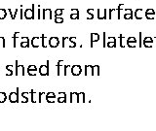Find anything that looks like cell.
Here are the masks:
<instances>
[{
	"label": "cell",
	"instance_id": "1",
	"mask_svg": "<svg viewBox=\"0 0 156 131\" xmlns=\"http://www.w3.org/2000/svg\"><path fill=\"white\" fill-rule=\"evenodd\" d=\"M25 18L27 20H33L35 18V5L32 4L31 8H27L24 13Z\"/></svg>",
	"mask_w": 156,
	"mask_h": 131
},
{
	"label": "cell",
	"instance_id": "2",
	"mask_svg": "<svg viewBox=\"0 0 156 131\" xmlns=\"http://www.w3.org/2000/svg\"><path fill=\"white\" fill-rule=\"evenodd\" d=\"M49 60H47V63L45 65H41L39 67V73H40L41 76H48L49 75Z\"/></svg>",
	"mask_w": 156,
	"mask_h": 131
},
{
	"label": "cell",
	"instance_id": "3",
	"mask_svg": "<svg viewBox=\"0 0 156 131\" xmlns=\"http://www.w3.org/2000/svg\"><path fill=\"white\" fill-rule=\"evenodd\" d=\"M25 70L24 65H19L18 61H16V75L17 76H25Z\"/></svg>",
	"mask_w": 156,
	"mask_h": 131
},
{
	"label": "cell",
	"instance_id": "4",
	"mask_svg": "<svg viewBox=\"0 0 156 131\" xmlns=\"http://www.w3.org/2000/svg\"><path fill=\"white\" fill-rule=\"evenodd\" d=\"M60 44V40L58 37H51L48 40V45L50 46L51 48H57Z\"/></svg>",
	"mask_w": 156,
	"mask_h": 131
},
{
	"label": "cell",
	"instance_id": "5",
	"mask_svg": "<svg viewBox=\"0 0 156 131\" xmlns=\"http://www.w3.org/2000/svg\"><path fill=\"white\" fill-rule=\"evenodd\" d=\"M42 18L43 20H52V10L49 8L43 9L42 11Z\"/></svg>",
	"mask_w": 156,
	"mask_h": 131
},
{
	"label": "cell",
	"instance_id": "6",
	"mask_svg": "<svg viewBox=\"0 0 156 131\" xmlns=\"http://www.w3.org/2000/svg\"><path fill=\"white\" fill-rule=\"evenodd\" d=\"M9 100L11 103H17L19 102V88H17L16 92H11L9 95Z\"/></svg>",
	"mask_w": 156,
	"mask_h": 131
},
{
	"label": "cell",
	"instance_id": "7",
	"mask_svg": "<svg viewBox=\"0 0 156 131\" xmlns=\"http://www.w3.org/2000/svg\"><path fill=\"white\" fill-rule=\"evenodd\" d=\"M82 72V68L80 65H73L71 66V74L73 76H79Z\"/></svg>",
	"mask_w": 156,
	"mask_h": 131
},
{
	"label": "cell",
	"instance_id": "8",
	"mask_svg": "<svg viewBox=\"0 0 156 131\" xmlns=\"http://www.w3.org/2000/svg\"><path fill=\"white\" fill-rule=\"evenodd\" d=\"M106 14H108V10H106V9H104V10H102V9H98V19L99 20H106V18H108Z\"/></svg>",
	"mask_w": 156,
	"mask_h": 131
},
{
	"label": "cell",
	"instance_id": "9",
	"mask_svg": "<svg viewBox=\"0 0 156 131\" xmlns=\"http://www.w3.org/2000/svg\"><path fill=\"white\" fill-rule=\"evenodd\" d=\"M41 42H42L41 37H34V38H32V40H31V45H32V47H34V48H38L41 46Z\"/></svg>",
	"mask_w": 156,
	"mask_h": 131
},
{
	"label": "cell",
	"instance_id": "10",
	"mask_svg": "<svg viewBox=\"0 0 156 131\" xmlns=\"http://www.w3.org/2000/svg\"><path fill=\"white\" fill-rule=\"evenodd\" d=\"M20 45L22 48H29V39L27 37H22L20 40Z\"/></svg>",
	"mask_w": 156,
	"mask_h": 131
},
{
	"label": "cell",
	"instance_id": "11",
	"mask_svg": "<svg viewBox=\"0 0 156 131\" xmlns=\"http://www.w3.org/2000/svg\"><path fill=\"white\" fill-rule=\"evenodd\" d=\"M37 67L35 65H29L27 67V74L29 76H36V72H37Z\"/></svg>",
	"mask_w": 156,
	"mask_h": 131
},
{
	"label": "cell",
	"instance_id": "12",
	"mask_svg": "<svg viewBox=\"0 0 156 131\" xmlns=\"http://www.w3.org/2000/svg\"><path fill=\"white\" fill-rule=\"evenodd\" d=\"M46 100H47V102H55V100H56V95H55V93L54 92H49L46 94Z\"/></svg>",
	"mask_w": 156,
	"mask_h": 131
},
{
	"label": "cell",
	"instance_id": "13",
	"mask_svg": "<svg viewBox=\"0 0 156 131\" xmlns=\"http://www.w3.org/2000/svg\"><path fill=\"white\" fill-rule=\"evenodd\" d=\"M100 40V35L97 33H92L91 34V47H93V43L96 42V41Z\"/></svg>",
	"mask_w": 156,
	"mask_h": 131
},
{
	"label": "cell",
	"instance_id": "14",
	"mask_svg": "<svg viewBox=\"0 0 156 131\" xmlns=\"http://www.w3.org/2000/svg\"><path fill=\"white\" fill-rule=\"evenodd\" d=\"M58 101L60 103H64L66 101V94L64 92H60L59 93V97H58Z\"/></svg>",
	"mask_w": 156,
	"mask_h": 131
},
{
	"label": "cell",
	"instance_id": "15",
	"mask_svg": "<svg viewBox=\"0 0 156 131\" xmlns=\"http://www.w3.org/2000/svg\"><path fill=\"white\" fill-rule=\"evenodd\" d=\"M85 75L86 76H93V66L91 65H86L85 66Z\"/></svg>",
	"mask_w": 156,
	"mask_h": 131
},
{
	"label": "cell",
	"instance_id": "16",
	"mask_svg": "<svg viewBox=\"0 0 156 131\" xmlns=\"http://www.w3.org/2000/svg\"><path fill=\"white\" fill-rule=\"evenodd\" d=\"M8 12L10 13V16H11V19L12 20H15L16 19V16H17V14L19 12L18 9H15V10L12 12V9H8Z\"/></svg>",
	"mask_w": 156,
	"mask_h": 131
},
{
	"label": "cell",
	"instance_id": "17",
	"mask_svg": "<svg viewBox=\"0 0 156 131\" xmlns=\"http://www.w3.org/2000/svg\"><path fill=\"white\" fill-rule=\"evenodd\" d=\"M19 32H15V33H14V37H13V41H14V43H13V47H17V42H18V40H20V38L18 37L19 36Z\"/></svg>",
	"mask_w": 156,
	"mask_h": 131
},
{
	"label": "cell",
	"instance_id": "18",
	"mask_svg": "<svg viewBox=\"0 0 156 131\" xmlns=\"http://www.w3.org/2000/svg\"><path fill=\"white\" fill-rule=\"evenodd\" d=\"M7 17V10L3 8H0V20H3Z\"/></svg>",
	"mask_w": 156,
	"mask_h": 131
},
{
	"label": "cell",
	"instance_id": "19",
	"mask_svg": "<svg viewBox=\"0 0 156 131\" xmlns=\"http://www.w3.org/2000/svg\"><path fill=\"white\" fill-rule=\"evenodd\" d=\"M70 101H71V102H73V101H75V102H78V93L71 92L70 93Z\"/></svg>",
	"mask_w": 156,
	"mask_h": 131
},
{
	"label": "cell",
	"instance_id": "20",
	"mask_svg": "<svg viewBox=\"0 0 156 131\" xmlns=\"http://www.w3.org/2000/svg\"><path fill=\"white\" fill-rule=\"evenodd\" d=\"M87 13H88V17H87L88 20L94 19V9H88Z\"/></svg>",
	"mask_w": 156,
	"mask_h": 131
},
{
	"label": "cell",
	"instance_id": "21",
	"mask_svg": "<svg viewBox=\"0 0 156 131\" xmlns=\"http://www.w3.org/2000/svg\"><path fill=\"white\" fill-rule=\"evenodd\" d=\"M41 40H42V42H41V46L42 47H44V48H46L47 47V43H48V40H47V38L45 37V35H42L41 36Z\"/></svg>",
	"mask_w": 156,
	"mask_h": 131
},
{
	"label": "cell",
	"instance_id": "22",
	"mask_svg": "<svg viewBox=\"0 0 156 131\" xmlns=\"http://www.w3.org/2000/svg\"><path fill=\"white\" fill-rule=\"evenodd\" d=\"M100 74V67L98 65L93 66V76H98Z\"/></svg>",
	"mask_w": 156,
	"mask_h": 131
},
{
	"label": "cell",
	"instance_id": "23",
	"mask_svg": "<svg viewBox=\"0 0 156 131\" xmlns=\"http://www.w3.org/2000/svg\"><path fill=\"white\" fill-rule=\"evenodd\" d=\"M6 69L7 71H8V73H7V76H12L13 75V65H7L6 66Z\"/></svg>",
	"mask_w": 156,
	"mask_h": 131
},
{
	"label": "cell",
	"instance_id": "24",
	"mask_svg": "<svg viewBox=\"0 0 156 131\" xmlns=\"http://www.w3.org/2000/svg\"><path fill=\"white\" fill-rule=\"evenodd\" d=\"M7 99V95L5 92H0V103H4Z\"/></svg>",
	"mask_w": 156,
	"mask_h": 131
},
{
	"label": "cell",
	"instance_id": "25",
	"mask_svg": "<svg viewBox=\"0 0 156 131\" xmlns=\"http://www.w3.org/2000/svg\"><path fill=\"white\" fill-rule=\"evenodd\" d=\"M37 7H38V9H37V19L41 20L42 19V10H41V8H40L41 6L38 5Z\"/></svg>",
	"mask_w": 156,
	"mask_h": 131
},
{
	"label": "cell",
	"instance_id": "26",
	"mask_svg": "<svg viewBox=\"0 0 156 131\" xmlns=\"http://www.w3.org/2000/svg\"><path fill=\"white\" fill-rule=\"evenodd\" d=\"M62 13H64V9H57L55 11V16L56 17H60L62 15Z\"/></svg>",
	"mask_w": 156,
	"mask_h": 131
},
{
	"label": "cell",
	"instance_id": "27",
	"mask_svg": "<svg viewBox=\"0 0 156 131\" xmlns=\"http://www.w3.org/2000/svg\"><path fill=\"white\" fill-rule=\"evenodd\" d=\"M55 22L56 24H62V22H64V19H62V17H56Z\"/></svg>",
	"mask_w": 156,
	"mask_h": 131
},
{
	"label": "cell",
	"instance_id": "28",
	"mask_svg": "<svg viewBox=\"0 0 156 131\" xmlns=\"http://www.w3.org/2000/svg\"><path fill=\"white\" fill-rule=\"evenodd\" d=\"M84 102V93L81 92V93H78V102Z\"/></svg>",
	"mask_w": 156,
	"mask_h": 131
},
{
	"label": "cell",
	"instance_id": "29",
	"mask_svg": "<svg viewBox=\"0 0 156 131\" xmlns=\"http://www.w3.org/2000/svg\"><path fill=\"white\" fill-rule=\"evenodd\" d=\"M70 19L71 20H78L79 19V14H70Z\"/></svg>",
	"mask_w": 156,
	"mask_h": 131
},
{
	"label": "cell",
	"instance_id": "30",
	"mask_svg": "<svg viewBox=\"0 0 156 131\" xmlns=\"http://www.w3.org/2000/svg\"><path fill=\"white\" fill-rule=\"evenodd\" d=\"M124 19L125 20H131V19H133V13L132 14H125V15H124Z\"/></svg>",
	"mask_w": 156,
	"mask_h": 131
},
{
	"label": "cell",
	"instance_id": "31",
	"mask_svg": "<svg viewBox=\"0 0 156 131\" xmlns=\"http://www.w3.org/2000/svg\"><path fill=\"white\" fill-rule=\"evenodd\" d=\"M0 47H5V38L0 37Z\"/></svg>",
	"mask_w": 156,
	"mask_h": 131
},
{
	"label": "cell",
	"instance_id": "32",
	"mask_svg": "<svg viewBox=\"0 0 156 131\" xmlns=\"http://www.w3.org/2000/svg\"><path fill=\"white\" fill-rule=\"evenodd\" d=\"M145 17L147 20H153L154 19V15H152V14H145Z\"/></svg>",
	"mask_w": 156,
	"mask_h": 131
},
{
	"label": "cell",
	"instance_id": "33",
	"mask_svg": "<svg viewBox=\"0 0 156 131\" xmlns=\"http://www.w3.org/2000/svg\"><path fill=\"white\" fill-rule=\"evenodd\" d=\"M108 47H109V48H114L116 46V42H108Z\"/></svg>",
	"mask_w": 156,
	"mask_h": 131
},
{
	"label": "cell",
	"instance_id": "34",
	"mask_svg": "<svg viewBox=\"0 0 156 131\" xmlns=\"http://www.w3.org/2000/svg\"><path fill=\"white\" fill-rule=\"evenodd\" d=\"M145 14H152V15H155V11L153 10V9H147Z\"/></svg>",
	"mask_w": 156,
	"mask_h": 131
},
{
	"label": "cell",
	"instance_id": "35",
	"mask_svg": "<svg viewBox=\"0 0 156 131\" xmlns=\"http://www.w3.org/2000/svg\"><path fill=\"white\" fill-rule=\"evenodd\" d=\"M124 12H125V14H132L133 11H132V9H124Z\"/></svg>",
	"mask_w": 156,
	"mask_h": 131
},
{
	"label": "cell",
	"instance_id": "36",
	"mask_svg": "<svg viewBox=\"0 0 156 131\" xmlns=\"http://www.w3.org/2000/svg\"><path fill=\"white\" fill-rule=\"evenodd\" d=\"M147 42H152V39H151L150 37H146L145 39H144V43H147Z\"/></svg>",
	"mask_w": 156,
	"mask_h": 131
},
{
	"label": "cell",
	"instance_id": "37",
	"mask_svg": "<svg viewBox=\"0 0 156 131\" xmlns=\"http://www.w3.org/2000/svg\"><path fill=\"white\" fill-rule=\"evenodd\" d=\"M71 14H79L78 9H71Z\"/></svg>",
	"mask_w": 156,
	"mask_h": 131
}]
</instances>
